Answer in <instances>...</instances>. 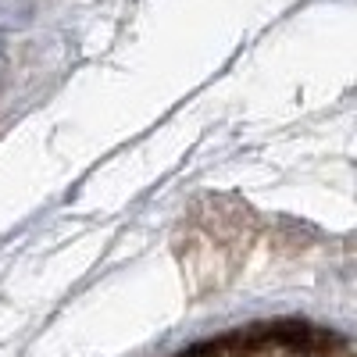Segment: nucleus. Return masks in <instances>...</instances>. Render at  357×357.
Returning <instances> with one entry per match:
<instances>
[{
	"label": "nucleus",
	"instance_id": "obj_1",
	"mask_svg": "<svg viewBox=\"0 0 357 357\" xmlns=\"http://www.w3.org/2000/svg\"><path fill=\"white\" fill-rule=\"evenodd\" d=\"M178 357H218V350H215V343H200V347H193V350H186V354H178Z\"/></svg>",
	"mask_w": 357,
	"mask_h": 357
}]
</instances>
